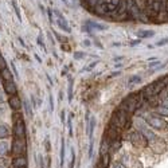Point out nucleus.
Returning <instances> with one entry per match:
<instances>
[{"label":"nucleus","instance_id":"nucleus-1","mask_svg":"<svg viewBox=\"0 0 168 168\" xmlns=\"http://www.w3.org/2000/svg\"><path fill=\"white\" fill-rule=\"evenodd\" d=\"M145 100H144V97L141 96V93L140 92L132 93V94H129V96L125 97L120 108H122L124 110H127L129 114H133L137 109L141 108V105H143V102Z\"/></svg>","mask_w":168,"mask_h":168},{"label":"nucleus","instance_id":"nucleus-2","mask_svg":"<svg viewBox=\"0 0 168 168\" xmlns=\"http://www.w3.org/2000/svg\"><path fill=\"white\" fill-rule=\"evenodd\" d=\"M129 117H130V114L128 113L127 110H124L122 108H119V109L113 113V116H112L110 124L117 127V128H120V129H127V128L130 125Z\"/></svg>","mask_w":168,"mask_h":168},{"label":"nucleus","instance_id":"nucleus-3","mask_svg":"<svg viewBox=\"0 0 168 168\" xmlns=\"http://www.w3.org/2000/svg\"><path fill=\"white\" fill-rule=\"evenodd\" d=\"M14 136L16 139H26V125H24L23 117L17 112L14 116V128H12Z\"/></svg>","mask_w":168,"mask_h":168},{"label":"nucleus","instance_id":"nucleus-4","mask_svg":"<svg viewBox=\"0 0 168 168\" xmlns=\"http://www.w3.org/2000/svg\"><path fill=\"white\" fill-rule=\"evenodd\" d=\"M11 151L15 156H23V155H26V152H27L26 139H16L15 137L11 144Z\"/></svg>","mask_w":168,"mask_h":168},{"label":"nucleus","instance_id":"nucleus-5","mask_svg":"<svg viewBox=\"0 0 168 168\" xmlns=\"http://www.w3.org/2000/svg\"><path fill=\"white\" fill-rule=\"evenodd\" d=\"M127 1V8H128V14L130 17H133L135 20H140V16H141V9H140L139 4L136 3V0H125Z\"/></svg>","mask_w":168,"mask_h":168},{"label":"nucleus","instance_id":"nucleus-6","mask_svg":"<svg viewBox=\"0 0 168 168\" xmlns=\"http://www.w3.org/2000/svg\"><path fill=\"white\" fill-rule=\"evenodd\" d=\"M128 140H129L133 145H139V147H145L147 143H148L147 139L144 137V135H143L140 130H136V132H133V133H130L129 136H128Z\"/></svg>","mask_w":168,"mask_h":168},{"label":"nucleus","instance_id":"nucleus-7","mask_svg":"<svg viewBox=\"0 0 168 168\" xmlns=\"http://www.w3.org/2000/svg\"><path fill=\"white\" fill-rule=\"evenodd\" d=\"M149 147L152 148V151H153L155 153H159V155L165 152V149H167V144H165L161 139H157V137H155L153 140L149 141Z\"/></svg>","mask_w":168,"mask_h":168},{"label":"nucleus","instance_id":"nucleus-8","mask_svg":"<svg viewBox=\"0 0 168 168\" xmlns=\"http://www.w3.org/2000/svg\"><path fill=\"white\" fill-rule=\"evenodd\" d=\"M148 125L152 127L153 129H157V130H163V129L167 128V122H165V120L161 119V117H157V116L149 117V119H148Z\"/></svg>","mask_w":168,"mask_h":168},{"label":"nucleus","instance_id":"nucleus-9","mask_svg":"<svg viewBox=\"0 0 168 168\" xmlns=\"http://www.w3.org/2000/svg\"><path fill=\"white\" fill-rule=\"evenodd\" d=\"M11 164H12V167L26 168L28 165V160H27L26 155H23V156H15V157H12Z\"/></svg>","mask_w":168,"mask_h":168},{"label":"nucleus","instance_id":"nucleus-10","mask_svg":"<svg viewBox=\"0 0 168 168\" xmlns=\"http://www.w3.org/2000/svg\"><path fill=\"white\" fill-rule=\"evenodd\" d=\"M4 92H6L9 97L16 94L17 87H16V84L14 82V79H12V81H6L4 82Z\"/></svg>","mask_w":168,"mask_h":168},{"label":"nucleus","instance_id":"nucleus-11","mask_svg":"<svg viewBox=\"0 0 168 168\" xmlns=\"http://www.w3.org/2000/svg\"><path fill=\"white\" fill-rule=\"evenodd\" d=\"M8 104L12 110H19L22 108V100L19 98L17 94H15V96H11L8 98Z\"/></svg>","mask_w":168,"mask_h":168},{"label":"nucleus","instance_id":"nucleus-12","mask_svg":"<svg viewBox=\"0 0 168 168\" xmlns=\"http://www.w3.org/2000/svg\"><path fill=\"white\" fill-rule=\"evenodd\" d=\"M55 14L58 15V26L61 27L63 31H66V32H71V28L69 27V24H67V22H66V19L63 17V15L61 14V12H58V11H55Z\"/></svg>","mask_w":168,"mask_h":168},{"label":"nucleus","instance_id":"nucleus-13","mask_svg":"<svg viewBox=\"0 0 168 168\" xmlns=\"http://www.w3.org/2000/svg\"><path fill=\"white\" fill-rule=\"evenodd\" d=\"M109 151H110V143L104 137V139H102V141H101V149H100V155H101V156L108 155V152H109Z\"/></svg>","mask_w":168,"mask_h":168},{"label":"nucleus","instance_id":"nucleus-14","mask_svg":"<svg viewBox=\"0 0 168 168\" xmlns=\"http://www.w3.org/2000/svg\"><path fill=\"white\" fill-rule=\"evenodd\" d=\"M0 77H1V79H3L4 82L6 81H12V73L8 70V67L0 71Z\"/></svg>","mask_w":168,"mask_h":168},{"label":"nucleus","instance_id":"nucleus-15","mask_svg":"<svg viewBox=\"0 0 168 168\" xmlns=\"http://www.w3.org/2000/svg\"><path fill=\"white\" fill-rule=\"evenodd\" d=\"M8 153V143L6 140H0V156Z\"/></svg>","mask_w":168,"mask_h":168},{"label":"nucleus","instance_id":"nucleus-16","mask_svg":"<svg viewBox=\"0 0 168 168\" xmlns=\"http://www.w3.org/2000/svg\"><path fill=\"white\" fill-rule=\"evenodd\" d=\"M94 127H96V119L92 117L89 120V140L93 141V132H94Z\"/></svg>","mask_w":168,"mask_h":168},{"label":"nucleus","instance_id":"nucleus-17","mask_svg":"<svg viewBox=\"0 0 168 168\" xmlns=\"http://www.w3.org/2000/svg\"><path fill=\"white\" fill-rule=\"evenodd\" d=\"M9 136V130L7 128V125L1 124L0 125V139H6V137Z\"/></svg>","mask_w":168,"mask_h":168},{"label":"nucleus","instance_id":"nucleus-18","mask_svg":"<svg viewBox=\"0 0 168 168\" xmlns=\"http://www.w3.org/2000/svg\"><path fill=\"white\" fill-rule=\"evenodd\" d=\"M153 35H155L153 31H139V32H137V36H139V38H141V39H144V38H152Z\"/></svg>","mask_w":168,"mask_h":168},{"label":"nucleus","instance_id":"nucleus-19","mask_svg":"<svg viewBox=\"0 0 168 168\" xmlns=\"http://www.w3.org/2000/svg\"><path fill=\"white\" fill-rule=\"evenodd\" d=\"M86 24H89L90 27H94V28L100 30V31H102V30H106V26H102V24H98V23H96V22H92V20L86 22Z\"/></svg>","mask_w":168,"mask_h":168},{"label":"nucleus","instance_id":"nucleus-20","mask_svg":"<svg viewBox=\"0 0 168 168\" xmlns=\"http://www.w3.org/2000/svg\"><path fill=\"white\" fill-rule=\"evenodd\" d=\"M65 151H66V144H65V140L62 139V145H61V167L65 163Z\"/></svg>","mask_w":168,"mask_h":168},{"label":"nucleus","instance_id":"nucleus-21","mask_svg":"<svg viewBox=\"0 0 168 168\" xmlns=\"http://www.w3.org/2000/svg\"><path fill=\"white\" fill-rule=\"evenodd\" d=\"M156 112L160 114V116H168V108H164V106H161V105L157 106Z\"/></svg>","mask_w":168,"mask_h":168},{"label":"nucleus","instance_id":"nucleus-22","mask_svg":"<svg viewBox=\"0 0 168 168\" xmlns=\"http://www.w3.org/2000/svg\"><path fill=\"white\" fill-rule=\"evenodd\" d=\"M23 104H24V108H26L27 114H28L30 117H32V106H31V104L28 102V100H26V101H24Z\"/></svg>","mask_w":168,"mask_h":168},{"label":"nucleus","instance_id":"nucleus-23","mask_svg":"<svg viewBox=\"0 0 168 168\" xmlns=\"http://www.w3.org/2000/svg\"><path fill=\"white\" fill-rule=\"evenodd\" d=\"M67 96H69V101L71 102L73 98V79H69V87H67Z\"/></svg>","mask_w":168,"mask_h":168},{"label":"nucleus","instance_id":"nucleus-24","mask_svg":"<svg viewBox=\"0 0 168 168\" xmlns=\"http://www.w3.org/2000/svg\"><path fill=\"white\" fill-rule=\"evenodd\" d=\"M139 82H141V77L140 76H132L129 78V81H128V84L132 85V84H139Z\"/></svg>","mask_w":168,"mask_h":168},{"label":"nucleus","instance_id":"nucleus-25","mask_svg":"<svg viewBox=\"0 0 168 168\" xmlns=\"http://www.w3.org/2000/svg\"><path fill=\"white\" fill-rule=\"evenodd\" d=\"M74 163H76V152H74V149L71 148V160H70V163H69V168H74Z\"/></svg>","mask_w":168,"mask_h":168},{"label":"nucleus","instance_id":"nucleus-26","mask_svg":"<svg viewBox=\"0 0 168 168\" xmlns=\"http://www.w3.org/2000/svg\"><path fill=\"white\" fill-rule=\"evenodd\" d=\"M4 69H7V61L1 57V55H0V71L4 70Z\"/></svg>","mask_w":168,"mask_h":168},{"label":"nucleus","instance_id":"nucleus-27","mask_svg":"<svg viewBox=\"0 0 168 168\" xmlns=\"http://www.w3.org/2000/svg\"><path fill=\"white\" fill-rule=\"evenodd\" d=\"M130 168H143V164L140 163V160L135 159L133 161H132V165H130Z\"/></svg>","mask_w":168,"mask_h":168},{"label":"nucleus","instance_id":"nucleus-28","mask_svg":"<svg viewBox=\"0 0 168 168\" xmlns=\"http://www.w3.org/2000/svg\"><path fill=\"white\" fill-rule=\"evenodd\" d=\"M71 117H73V116H70V117H69V121H67V125H69V135H70V137H73V125H71Z\"/></svg>","mask_w":168,"mask_h":168},{"label":"nucleus","instance_id":"nucleus-29","mask_svg":"<svg viewBox=\"0 0 168 168\" xmlns=\"http://www.w3.org/2000/svg\"><path fill=\"white\" fill-rule=\"evenodd\" d=\"M12 6L15 7V12H16V15H17V19L20 20V14H19V8H17V4H16V1H15V0H12Z\"/></svg>","mask_w":168,"mask_h":168},{"label":"nucleus","instance_id":"nucleus-30","mask_svg":"<svg viewBox=\"0 0 168 168\" xmlns=\"http://www.w3.org/2000/svg\"><path fill=\"white\" fill-rule=\"evenodd\" d=\"M159 65H160V61H159V59H155V61L149 62V65H148V66L152 69V67H156V66H159Z\"/></svg>","mask_w":168,"mask_h":168},{"label":"nucleus","instance_id":"nucleus-31","mask_svg":"<svg viewBox=\"0 0 168 168\" xmlns=\"http://www.w3.org/2000/svg\"><path fill=\"white\" fill-rule=\"evenodd\" d=\"M168 43V38H163L161 39V41H159V42H157V43H156V46H164V44H167Z\"/></svg>","mask_w":168,"mask_h":168},{"label":"nucleus","instance_id":"nucleus-32","mask_svg":"<svg viewBox=\"0 0 168 168\" xmlns=\"http://www.w3.org/2000/svg\"><path fill=\"white\" fill-rule=\"evenodd\" d=\"M49 101H50V110H54V101H52V96L50 94V97H49Z\"/></svg>","mask_w":168,"mask_h":168},{"label":"nucleus","instance_id":"nucleus-33","mask_svg":"<svg viewBox=\"0 0 168 168\" xmlns=\"http://www.w3.org/2000/svg\"><path fill=\"white\" fill-rule=\"evenodd\" d=\"M85 54L84 52H74V58L76 59H79V58H84Z\"/></svg>","mask_w":168,"mask_h":168},{"label":"nucleus","instance_id":"nucleus-34","mask_svg":"<svg viewBox=\"0 0 168 168\" xmlns=\"http://www.w3.org/2000/svg\"><path fill=\"white\" fill-rule=\"evenodd\" d=\"M93 156V141H90L89 144V159H92Z\"/></svg>","mask_w":168,"mask_h":168},{"label":"nucleus","instance_id":"nucleus-35","mask_svg":"<svg viewBox=\"0 0 168 168\" xmlns=\"http://www.w3.org/2000/svg\"><path fill=\"white\" fill-rule=\"evenodd\" d=\"M160 105H161V106H164V108H168V97H167V98H164V100H161Z\"/></svg>","mask_w":168,"mask_h":168},{"label":"nucleus","instance_id":"nucleus-36","mask_svg":"<svg viewBox=\"0 0 168 168\" xmlns=\"http://www.w3.org/2000/svg\"><path fill=\"white\" fill-rule=\"evenodd\" d=\"M98 1H101V0H90V1H89V3H87V4H89L90 7H94L97 3H98Z\"/></svg>","mask_w":168,"mask_h":168},{"label":"nucleus","instance_id":"nucleus-37","mask_svg":"<svg viewBox=\"0 0 168 168\" xmlns=\"http://www.w3.org/2000/svg\"><path fill=\"white\" fill-rule=\"evenodd\" d=\"M47 12H49V19H50V22H52V20H54V17H52V9L49 8V11H47Z\"/></svg>","mask_w":168,"mask_h":168},{"label":"nucleus","instance_id":"nucleus-38","mask_svg":"<svg viewBox=\"0 0 168 168\" xmlns=\"http://www.w3.org/2000/svg\"><path fill=\"white\" fill-rule=\"evenodd\" d=\"M38 44H41V46H42V49H44V44H43V41H42V38H41V36H39V38H38Z\"/></svg>","mask_w":168,"mask_h":168},{"label":"nucleus","instance_id":"nucleus-39","mask_svg":"<svg viewBox=\"0 0 168 168\" xmlns=\"http://www.w3.org/2000/svg\"><path fill=\"white\" fill-rule=\"evenodd\" d=\"M112 168H122V165L120 164V163H116V164L112 165Z\"/></svg>","mask_w":168,"mask_h":168},{"label":"nucleus","instance_id":"nucleus-40","mask_svg":"<svg viewBox=\"0 0 168 168\" xmlns=\"http://www.w3.org/2000/svg\"><path fill=\"white\" fill-rule=\"evenodd\" d=\"M96 65H97V62H94V63H90V65H89V66H87V67H86V70H89V69H93V67L96 66Z\"/></svg>","mask_w":168,"mask_h":168},{"label":"nucleus","instance_id":"nucleus-41","mask_svg":"<svg viewBox=\"0 0 168 168\" xmlns=\"http://www.w3.org/2000/svg\"><path fill=\"white\" fill-rule=\"evenodd\" d=\"M140 43V39H139V41H135V42H132V43H130V44H132V46H135V44H139Z\"/></svg>","mask_w":168,"mask_h":168},{"label":"nucleus","instance_id":"nucleus-42","mask_svg":"<svg viewBox=\"0 0 168 168\" xmlns=\"http://www.w3.org/2000/svg\"><path fill=\"white\" fill-rule=\"evenodd\" d=\"M1 102H3V94L0 93V104H1Z\"/></svg>","mask_w":168,"mask_h":168},{"label":"nucleus","instance_id":"nucleus-43","mask_svg":"<svg viewBox=\"0 0 168 168\" xmlns=\"http://www.w3.org/2000/svg\"><path fill=\"white\" fill-rule=\"evenodd\" d=\"M63 1H65V3H67V0H63Z\"/></svg>","mask_w":168,"mask_h":168},{"label":"nucleus","instance_id":"nucleus-44","mask_svg":"<svg viewBox=\"0 0 168 168\" xmlns=\"http://www.w3.org/2000/svg\"><path fill=\"white\" fill-rule=\"evenodd\" d=\"M89 1H90V0H86V3H89Z\"/></svg>","mask_w":168,"mask_h":168},{"label":"nucleus","instance_id":"nucleus-45","mask_svg":"<svg viewBox=\"0 0 168 168\" xmlns=\"http://www.w3.org/2000/svg\"><path fill=\"white\" fill-rule=\"evenodd\" d=\"M11 168H19V167H11Z\"/></svg>","mask_w":168,"mask_h":168},{"label":"nucleus","instance_id":"nucleus-46","mask_svg":"<svg viewBox=\"0 0 168 168\" xmlns=\"http://www.w3.org/2000/svg\"><path fill=\"white\" fill-rule=\"evenodd\" d=\"M0 168H3V167H0Z\"/></svg>","mask_w":168,"mask_h":168},{"label":"nucleus","instance_id":"nucleus-47","mask_svg":"<svg viewBox=\"0 0 168 168\" xmlns=\"http://www.w3.org/2000/svg\"><path fill=\"white\" fill-rule=\"evenodd\" d=\"M0 55H1V54H0Z\"/></svg>","mask_w":168,"mask_h":168}]
</instances>
